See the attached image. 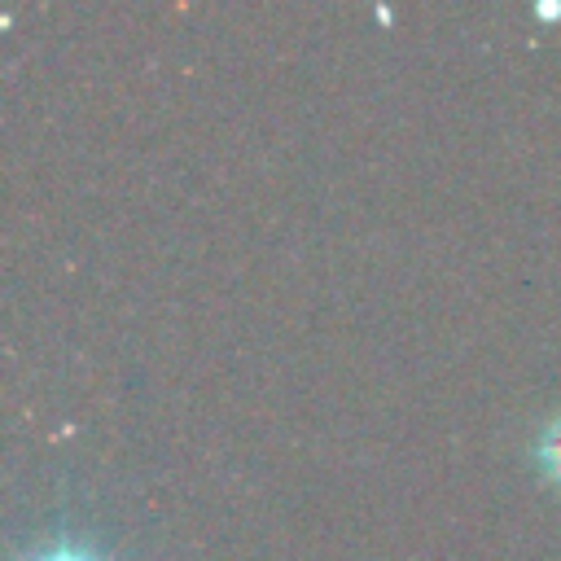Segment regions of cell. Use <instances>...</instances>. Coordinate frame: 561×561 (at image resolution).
Returning <instances> with one entry per match:
<instances>
[{"label": "cell", "mask_w": 561, "mask_h": 561, "mask_svg": "<svg viewBox=\"0 0 561 561\" xmlns=\"http://www.w3.org/2000/svg\"><path fill=\"white\" fill-rule=\"evenodd\" d=\"M535 469L552 491H561V412L548 416L535 438Z\"/></svg>", "instance_id": "1"}, {"label": "cell", "mask_w": 561, "mask_h": 561, "mask_svg": "<svg viewBox=\"0 0 561 561\" xmlns=\"http://www.w3.org/2000/svg\"><path fill=\"white\" fill-rule=\"evenodd\" d=\"M22 561H105V557H101L96 548L79 543V539H57V543H48V548L22 557Z\"/></svg>", "instance_id": "2"}, {"label": "cell", "mask_w": 561, "mask_h": 561, "mask_svg": "<svg viewBox=\"0 0 561 561\" xmlns=\"http://www.w3.org/2000/svg\"><path fill=\"white\" fill-rule=\"evenodd\" d=\"M535 18H543V22L561 18V0H539V4H535Z\"/></svg>", "instance_id": "3"}]
</instances>
